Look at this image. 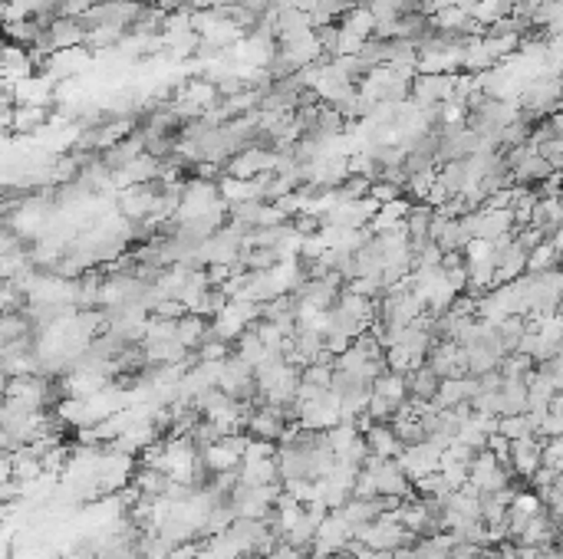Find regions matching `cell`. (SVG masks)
<instances>
[{"mask_svg": "<svg viewBox=\"0 0 563 559\" xmlns=\"http://www.w3.org/2000/svg\"><path fill=\"white\" fill-rule=\"evenodd\" d=\"M208 329H211V319L198 316V313H182V316L175 319V339H178L188 353H195V349L208 339Z\"/></svg>", "mask_w": 563, "mask_h": 559, "instance_id": "5b68a950", "label": "cell"}, {"mask_svg": "<svg viewBox=\"0 0 563 559\" xmlns=\"http://www.w3.org/2000/svg\"><path fill=\"white\" fill-rule=\"evenodd\" d=\"M46 40H50L53 53H66V50H79L86 44V30L79 26L76 17H53L46 26Z\"/></svg>", "mask_w": 563, "mask_h": 559, "instance_id": "3957f363", "label": "cell"}, {"mask_svg": "<svg viewBox=\"0 0 563 559\" xmlns=\"http://www.w3.org/2000/svg\"><path fill=\"white\" fill-rule=\"evenodd\" d=\"M508 467L514 471V477L528 481L530 474L540 467V438H520L511 441V454H508Z\"/></svg>", "mask_w": 563, "mask_h": 559, "instance_id": "277c9868", "label": "cell"}, {"mask_svg": "<svg viewBox=\"0 0 563 559\" xmlns=\"http://www.w3.org/2000/svg\"><path fill=\"white\" fill-rule=\"evenodd\" d=\"M373 395H382V398H389V402L402 404L406 402V375H399V372H389V369H382L379 375L373 379Z\"/></svg>", "mask_w": 563, "mask_h": 559, "instance_id": "9c48e42d", "label": "cell"}, {"mask_svg": "<svg viewBox=\"0 0 563 559\" xmlns=\"http://www.w3.org/2000/svg\"><path fill=\"white\" fill-rule=\"evenodd\" d=\"M498 434H504L508 441H520V438H538L534 434V422L528 418V412L520 414H504L498 418Z\"/></svg>", "mask_w": 563, "mask_h": 559, "instance_id": "30bf717a", "label": "cell"}, {"mask_svg": "<svg viewBox=\"0 0 563 559\" xmlns=\"http://www.w3.org/2000/svg\"><path fill=\"white\" fill-rule=\"evenodd\" d=\"M353 559H392V553H386V550H366V546H359V550L353 553Z\"/></svg>", "mask_w": 563, "mask_h": 559, "instance_id": "8fae6325", "label": "cell"}, {"mask_svg": "<svg viewBox=\"0 0 563 559\" xmlns=\"http://www.w3.org/2000/svg\"><path fill=\"white\" fill-rule=\"evenodd\" d=\"M363 441H366V451H369L373 457H382V461H386V457H396L402 451L396 431H392L389 424H379V422H373L363 431Z\"/></svg>", "mask_w": 563, "mask_h": 559, "instance_id": "52a82bcc", "label": "cell"}, {"mask_svg": "<svg viewBox=\"0 0 563 559\" xmlns=\"http://www.w3.org/2000/svg\"><path fill=\"white\" fill-rule=\"evenodd\" d=\"M284 4L294 10H304V14H310V7H313V0H284Z\"/></svg>", "mask_w": 563, "mask_h": 559, "instance_id": "7c38bea8", "label": "cell"}, {"mask_svg": "<svg viewBox=\"0 0 563 559\" xmlns=\"http://www.w3.org/2000/svg\"><path fill=\"white\" fill-rule=\"evenodd\" d=\"M438 375H435L432 369H428V365H416V369H408L406 372V398L408 402H432L435 398V388H438Z\"/></svg>", "mask_w": 563, "mask_h": 559, "instance_id": "8992f818", "label": "cell"}, {"mask_svg": "<svg viewBox=\"0 0 563 559\" xmlns=\"http://www.w3.org/2000/svg\"><path fill=\"white\" fill-rule=\"evenodd\" d=\"M201 457H205V464L211 467V471H235L237 464H241V454H237L235 447L227 444L225 438L217 441V444H211V447H205L201 451Z\"/></svg>", "mask_w": 563, "mask_h": 559, "instance_id": "ba28073f", "label": "cell"}, {"mask_svg": "<svg viewBox=\"0 0 563 559\" xmlns=\"http://www.w3.org/2000/svg\"><path fill=\"white\" fill-rule=\"evenodd\" d=\"M438 457H442L438 447L428 444V441H418V444L402 447L399 454H396V464H399V471L406 474L408 484H412V481H418V477H425V474L438 471Z\"/></svg>", "mask_w": 563, "mask_h": 559, "instance_id": "6da1fadb", "label": "cell"}, {"mask_svg": "<svg viewBox=\"0 0 563 559\" xmlns=\"http://www.w3.org/2000/svg\"><path fill=\"white\" fill-rule=\"evenodd\" d=\"M34 333H40V326L34 323V316L26 310H7L0 313V353L14 349V345L26 343Z\"/></svg>", "mask_w": 563, "mask_h": 559, "instance_id": "7a4b0ae2", "label": "cell"}]
</instances>
